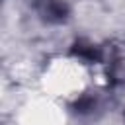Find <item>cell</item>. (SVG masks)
Segmentation results:
<instances>
[{
	"label": "cell",
	"mask_w": 125,
	"mask_h": 125,
	"mask_svg": "<svg viewBox=\"0 0 125 125\" xmlns=\"http://www.w3.org/2000/svg\"><path fill=\"white\" fill-rule=\"evenodd\" d=\"M74 53L78 55V57H84V59H90V61H96L100 55H98V51L92 47V45H84V43H76L74 45Z\"/></svg>",
	"instance_id": "obj_2"
},
{
	"label": "cell",
	"mask_w": 125,
	"mask_h": 125,
	"mask_svg": "<svg viewBox=\"0 0 125 125\" xmlns=\"http://www.w3.org/2000/svg\"><path fill=\"white\" fill-rule=\"evenodd\" d=\"M39 12L49 21H61L66 18V6L59 0H39Z\"/></svg>",
	"instance_id": "obj_1"
}]
</instances>
